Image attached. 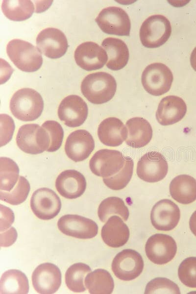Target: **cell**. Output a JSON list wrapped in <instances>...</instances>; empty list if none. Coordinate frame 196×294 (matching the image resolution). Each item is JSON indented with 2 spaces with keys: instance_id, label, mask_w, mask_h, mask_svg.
I'll list each match as a JSON object with an SVG mask.
<instances>
[{
  "instance_id": "obj_1",
  "label": "cell",
  "mask_w": 196,
  "mask_h": 294,
  "mask_svg": "<svg viewBox=\"0 0 196 294\" xmlns=\"http://www.w3.org/2000/svg\"><path fill=\"white\" fill-rule=\"evenodd\" d=\"M80 88L82 94L89 101L100 104L113 98L117 90V83L111 74L99 72L86 75L81 82Z\"/></svg>"
},
{
  "instance_id": "obj_2",
  "label": "cell",
  "mask_w": 196,
  "mask_h": 294,
  "mask_svg": "<svg viewBox=\"0 0 196 294\" xmlns=\"http://www.w3.org/2000/svg\"><path fill=\"white\" fill-rule=\"evenodd\" d=\"M10 111L17 119L32 121L38 119L44 108V101L41 95L31 88H22L12 97L9 104Z\"/></svg>"
},
{
  "instance_id": "obj_3",
  "label": "cell",
  "mask_w": 196,
  "mask_h": 294,
  "mask_svg": "<svg viewBox=\"0 0 196 294\" xmlns=\"http://www.w3.org/2000/svg\"><path fill=\"white\" fill-rule=\"evenodd\" d=\"M7 54L13 64L20 70L31 73L39 70L43 63L41 53L32 44L14 39L6 46Z\"/></svg>"
},
{
  "instance_id": "obj_4",
  "label": "cell",
  "mask_w": 196,
  "mask_h": 294,
  "mask_svg": "<svg viewBox=\"0 0 196 294\" xmlns=\"http://www.w3.org/2000/svg\"><path fill=\"white\" fill-rule=\"evenodd\" d=\"M171 33L169 20L162 15H153L146 19L141 25L140 38L144 47L156 48L168 41Z\"/></svg>"
},
{
  "instance_id": "obj_5",
  "label": "cell",
  "mask_w": 196,
  "mask_h": 294,
  "mask_svg": "<svg viewBox=\"0 0 196 294\" xmlns=\"http://www.w3.org/2000/svg\"><path fill=\"white\" fill-rule=\"evenodd\" d=\"M50 142L47 130L35 123L22 125L16 136V143L19 148L24 152L31 154H37L47 151Z\"/></svg>"
},
{
  "instance_id": "obj_6",
  "label": "cell",
  "mask_w": 196,
  "mask_h": 294,
  "mask_svg": "<svg viewBox=\"0 0 196 294\" xmlns=\"http://www.w3.org/2000/svg\"><path fill=\"white\" fill-rule=\"evenodd\" d=\"M173 79L171 70L161 63L148 65L142 73L141 80L145 90L154 96H160L168 92Z\"/></svg>"
},
{
  "instance_id": "obj_7",
  "label": "cell",
  "mask_w": 196,
  "mask_h": 294,
  "mask_svg": "<svg viewBox=\"0 0 196 294\" xmlns=\"http://www.w3.org/2000/svg\"><path fill=\"white\" fill-rule=\"evenodd\" d=\"M95 21L100 29L105 33L129 36L130 20L127 13L121 7L109 6L103 9Z\"/></svg>"
},
{
  "instance_id": "obj_8",
  "label": "cell",
  "mask_w": 196,
  "mask_h": 294,
  "mask_svg": "<svg viewBox=\"0 0 196 294\" xmlns=\"http://www.w3.org/2000/svg\"><path fill=\"white\" fill-rule=\"evenodd\" d=\"M125 156L117 150L102 149L97 151L89 161L91 172L103 178L118 173L125 164Z\"/></svg>"
},
{
  "instance_id": "obj_9",
  "label": "cell",
  "mask_w": 196,
  "mask_h": 294,
  "mask_svg": "<svg viewBox=\"0 0 196 294\" xmlns=\"http://www.w3.org/2000/svg\"><path fill=\"white\" fill-rule=\"evenodd\" d=\"M144 266L142 257L138 252L131 249H125L115 256L111 268L118 278L130 281L141 274Z\"/></svg>"
},
{
  "instance_id": "obj_10",
  "label": "cell",
  "mask_w": 196,
  "mask_h": 294,
  "mask_svg": "<svg viewBox=\"0 0 196 294\" xmlns=\"http://www.w3.org/2000/svg\"><path fill=\"white\" fill-rule=\"evenodd\" d=\"M168 172V164L164 156L155 151L147 152L137 163L136 173L142 180L149 183L164 179Z\"/></svg>"
},
{
  "instance_id": "obj_11",
  "label": "cell",
  "mask_w": 196,
  "mask_h": 294,
  "mask_svg": "<svg viewBox=\"0 0 196 294\" xmlns=\"http://www.w3.org/2000/svg\"><path fill=\"white\" fill-rule=\"evenodd\" d=\"M177 251L175 240L170 236L156 234L150 236L145 245L146 255L157 265L166 264L174 257Z\"/></svg>"
},
{
  "instance_id": "obj_12",
  "label": "cell",
  "mask_w": 196,
  "mask_h": 294,
  "mask_svg": "<svg viewBox=\"0 0 196 294\" xmlns=\"http://www.w3.org/2000/svg\"><path fill=\"white\" fill-rule=\"evenodd\" d=\"M30 204L34 215L43 220L54 218L61 208L59 196L53 190L47 188L36 190L31 196Z\"/></svg>"
},
{
  "instance_id": "obj_13",
  "label": "cell",
  "mask_w": 196,
  "mask_h": 294,
  "mask_svg": "<svg viewBox=\"0 0 196 294\" xmlns=\"http://www.w3.org/2000/svg\"><path fill=\"white\" fill-rule=\"evenodd\" d=\"M36 41L40 52L51 59L63 56L68 48L66 35L60 30L54 27L46 28L41 31Z\"/></svg>"
},
{
  "instance_id": "obj_14",
  "label": "cell",
  "mask_w": 196,
  "mask_h": 294,
  "mask_svg": "<svg viewBox=\"0 0 196 294\" xmlns=\"http://www.w3.org/2000/svg\"><path fill=\"white\" fill-rule=\"evenodd\" d=\"M59 230L64 234L76 238L88 239L98 232L97 224L93 220L77 215H65L57 222Z\"/></svg>"
},
{
  "instance_id": "obj_15",
  "label": "cell",
  "mask_w": 196,
  "mask_h": 294,
  "mask_svg": "<svg viewBox=\"0 0 196 294\" xmlns=\"http://www.w3.org/2000/svg\"><path fill=\"white\" fill-rule=\"evenodd\" d=\"M57 112L59 118L66 125L75 127L80 126L86 121L88 108L80 97L71 95L61 101Z\"/></svg>"
},
{
  "instance_id": "obj_16",
  "label": "cell",
  "mask_w": 196,
  "mask_h": 294,
  "mask_svg": "<svg viewBox=\"0 0 196 294\" xmlns=\"http://www.w3.org/2000/svg\"><path fill=\"white\" fill-rule=\"evenodd\" d=\"M32 283L34 289L39 294H54L61 284V272L58 267L53 264H41L32 273Z\"/></svg>"
},
{
  "instance_id": "obj_17",
  "label": "cell",
  "mask_w": 196,
  "mask_h": 294,
  "mask_svg": "<svg viewBox=\"0 0 196 294\" xmlns=\"http://www.w3.org/2000/svg\"><path fill=\"white\" fill-rule=\"evenodd\" d=\"M74 57L77 65L87 71L102 68L108 60L105 49L91 41L78 45L74 51Z\"/></svg>"
},
{
  "instance_id": "obj_18",
  "label": "cell",
  "mask_w": 196,
  "mask_h": 294,
  "mask_svg": "<svg viewBox=\"0 0 196 294\" xmlns=\"http://www.w3.org/2000/svg\"><path fill=\"white\" fill-rule=\"evenodd\" d=\"M180 218L178 206L169 199L159 200L153 206L150 220L154 227L161 231H170L177 225Z\"/></svg>"
},
{
  "instance_id": "obj_19",
  "label": "cell",
  "mask_w": 196,
  "mask_h": 294,
  "mask_svg": "<svg viewBox=\"0 0 196 294\" xmlns=\"http://www.w3.org/2000/svg\"><path fill=\"white\" fill-rule=\"evenodd\" d=\"M95 148V141L87 130L78 129L72 132L67 137L65 151L67 156L74 162L87 159Z\"/></svg>"
},
{
  "instance_id": "obj_20",
  "label": "cell",
  "mask_w": 196,
  "mask_h": 294,
  "mask_svg": "<svg viewBox=\"0 0 196 294\" xmlns=\"http://www.w3.org/2000/svg\"><path fill=\"white\" fill-rule=\"evenodd\" d=\"M187 112V105L184 100L176 96H168L160 101L156 118L162 125H169L181 120Z\"/></svg>"
},
{
  "instance_id": "obj_21",
  "label": "cell",
  "mask_w": 196,
  "mask_h": 294,
  "mask_svg": "<svg viewBox=\"0 0 196 294\" xmlns=\"http://www.w3.org/2000/svg\"><path fill=\"white\" fill-rule=\"evenodd\" d=\"M55 188L59 194L68 199H75L84 193L86 181L84 175L74 170L61 172L55 181Z\"/></svg>"
},
{
  "instance_id": "obj_22",
  "label": "cell",
  "mask_w": 196,
  "mask_h": 294,
  "mask_svg": "<svg viewBox=\"0 0 196 294\" xmlns=\"http://www.w3.org/2000/svg\"><path fill=\"white\" fill-rule=\"evenodd\" d=\"M98 135L100 141L109 147H118L127 137V129L122 122L116 117H109L99 124Z\"/></svg>"
},
{
  "instance_id": "obj_23",
  "label": "cell",
  "mask_w": 196,
  "mask_h": 294,
  "mask_svg": "<svg viewBox=\"0 0 196 294\" xmlns=\"http://www.w3.org/2000/svg\"><path fill=\"white\" fill-rule=\"evenodd\" d=\"M129 235L128 226L117 215L110 217L101 231L103 241L108 246L114 248L124 245L129 239Z\"/></svg>"
},
{
  "instance_id": "obj_24",
  "label": "cell",
  "mask_w": 196,
  "mask_h": 294,
  "mask_svg": "<svg viewBox=\"0 0 196 294\" xmlns=\"http://www.w3.org/2000/svg\"><path fill=\"white\" fill-rule=\"evenodd\" d=\"M127 137V145L134 147H143L148 144L152 137L153 131L149 122L142 117H134L126 122Z\"/></svg>"
},
{
  "instance_id": "obj_25",
  "label": "cell",
  "mask_w": 196,
  "mask_h": 294,
  "mask_svg": "<svg viewBox=\"0 0 196 294\" xmlns=\"http://www.w3.org/2000/svg\"><path fill=\"white\" fill-rule=\"evenodd\" d=\"M101 46L106 51L108 60L106 66L113 71L122 69L127 64L129 53L126 44L122 40L108 37L101 43Z\"/></svg>"
},
{
  "instance_id": "obj_26",
  "label": "cell",
  "mask_w": 196,
  "mask_h": 294,
  "mask_svg": "<svg viewBox=\"0 0 196 294\" xmlns=\"http://www.w3.org/2000/svg\"><path fill=\"white\" fill-rule=\"evenodd\" d=\"M170 193L180 203H191L196 200V180L187 174L177 175L170 183Z\"/></svg>"
},
{
  "instance_id": "obj_27",
  "label": "cell",
  "mask_w": 196,
  "mask_h": 294,
  "mask_svg": "<svg viewBox=\"0 0 196 294\" xmlns=\"http://www.w3.org/2000/svg\"><path fill=\"white\" fill-rule=\"evenodd\" d=\"M29 292V283L26 276L22 271L12 269L5 271L0 280L1 294H26Z\"/></svg>"
},
{
  "instance_id": "obj_28",
  "label": "cell",
  "mask_w": 196,
  "mask_h": 294,
  "mask_svg": "<svg viewBox=\"0 0 196 294\" xmlns=\"http://www.w3.org/2000/svg\"><path fill=\"white\" fill-rule=\"evenodd\" d=\"M84 283L86 289L91 294H110L114 288L111 275L106 270L101 269L88 273Z\"/></svg>"
},
{
  "instance_id": "obj_29",
  "label": "cell",
  "mask_w": 196,
  "mask_h": 294,
  "mask_svg": "<svg viewBox=\"0 0 196 294\" xmlns=\"http://www.w3.org/2000/svg\"><path fill=\"white\" fill-rule=\"evenodd\" d=\"M1 10L5 16L13 21H23L29 18L34 12L35 7L29 0H4Z\"/></svg>"
},
{
  "instance_id": "obj_30",
  "label": "cell",
  "mask_w": 196,
  "mask_h": 294,
  "mask_svg": "<svg viewBox=\"0 0 196 294\" xmlns=\"http://www.w3.org/2000/svg\"><path fill=\"white\" fill-rule=\"evenodd\" d=\"M98 214L99 220L105 222L114 215L118 216L124 221H126L129 217V212L122 199L111 196L101 202L98 208Z\"/></svg>"
},
{
  "instance_id": "obj_31",
  "label": "cell",
  "mask_w": 196,
  "mask_h": 294,
  "mask_svg": "<svg viewBox=\"0 0 196 294\" xmlns=\"http://www.w3.org/2000/svg\"><path fill=\"white\" fill-rule=\"evenodd\" d=\"M91 272L90 267L82 263H77L71 266L65 273L67 287L74 293H82L86 291L84 281L85 276Z\"/></svg>"
},
{
  "instance_id": "obj_32",
  "label": "cell",
  "mask_w": 196,
  "mask_h": 294,
  "mask_svg": "<svg viewBox=\"0 0 196 294\" xmlns=\"http://www.w3.org/2000/svg\"><path fill=\"white\" fill-rule=\"evenodd\" d=\"M19 169L11 159L0 158V191L10 192L17 184L19 175Z\"/></svg>"
},
{
  "instance_id": "obj_33",
  "label": "cell",
  "mask_w": 196,
  "mask_h": 294,
  "mask_svg": "<svg viewBox=\"0 0 196 294\" xmlns=\"http://www.w3.org/2000/svg\"><path fill=\"white\" fill-rule=\"evenodd\" d=\"M125 164L122 169L113 176L103 178L107 187L113 190H120L125 188L132 177L134 163L129 157L125 156Z\"/></svg>"
},
{
  "instance_id": "obj_34",
  "label": "cell",
  "mask_w": 196,
  "mask_h": 294,
  "mask_svg": "<svg viewBox=\"0 0 196 294\" xmlns=\"http://www.w3.org/2000/svg\"><path fill=\"white\" fill-rule=\"evenodd\" d=\"M30 189L27 180L24 177L20 176L17 184L10 192L0 191V199L13 205H19L25 200Z\"/></svg>"
},
{
  "instance_id": "obj_35",
  "label": "cell",
  "mask_w": 196,
  "mask_h": 294,
  "mask_svg": "<svg viewBox=\"0 0 196 294\" xmlns=\"http://www.w3.org/2000/svg\"><path fill=\"white\" fill-rule=\"evenodd\" d=\"M178 275L181 282L187 287L196 288V257H190L180 264Z\"/></svg>"
},
{
  "instance_id": "obj_36",
  "label": "cell",
  "mask_w": 196,
  "mask_h": 294,
  "mask_svg": "<svg viewBox=\"0 0 196 294\" xmlns=\"http://www.w3.org/2000/svg\"><path fill=\"white\" fill-rule=\"evenodd\" d=\"M145 294H180V291L177 285L173 281L166 278L158 277L147 284Z\"/></svg>"
},
{
  "instance_id": "obj_37",
  "label": "cell",
  "mask_w": 196,
  "mask_h": 294,
  "mask_svg": "<svg viewBox=\"0 0 196 294\" xmlns=\"http://www.w3.org/2000/svg\"><path fill=\"white\" fill-rule=\"evenodd\" d=\"M48 131L50 138V146L47 151L54 152L61 147L64 137L62 126L55 121H45L41 125Z\"/></svg>"
},
{
  "instance_id": "obj_38",
  "label": "cell",
  "mask_w": 196,
  "mask_h": 294,
  "mask_svg": "<svg viewBox=\"0 0 196 294\" xmlns=\"http://www.w3.org/2000/svg\"><path fill=\"white\" fill-rule=\"evenodd\" d=\"M0 117V147L9 142L15 129V124L12 118L9 115L1 114Z\"/></svg>"
},
{
  "instance_id": "obj_39",
  "label": "cell",
  "mask_w": 196,
  "mask_h": 294,
  "mask_svg": "<svg viewBox=\"0 0 196 294\" xmlns=\"http://www.w3.org/2000/svg\"><path fill=\"white\" fill-rule=\"evenodd\" d=\"M14 214L9 208L0 204V231L8 229L14 221Z\"/></svg>"
},
{
  "instance_id": "obj_40",
  "label": "cell",
  "mask_w": 196,
  "mask_h": 294,
  "mask_svg": "<svg viewBox=\"0 0 196 294\" xmlns=\"http://www.w3.org/2000/svg\"><path fill=\"white\" fill-rule=\"evenodd\" d=\"M17 236V231L13 227L0 232V246L8 247L11 245L16 241Z\"/></svg>"
},
{
  "instance_id": "obj_41",
  "label": "cell",
  "mask_w": 196,
  "mask_h": 294,
  "mask_svg": "<svg viewBox=\"0 0 196 294\" xmlns=\"http://www.w3.org/2000/svg\"><path fill=\"white\" fill-rule=\"evenodd\" d=\"M189 226L191 231L196 236V211L193 213L190 218Z\"/></svg>"
},
{
  "instance_id": "obj_42",
  "label": "cell",
  "mask_w": 196,
  "mask_h": 294,
  "mask_svg": "<svg viewBox=\"0 0 196 294\" xmlns=\"http://www.w3.org/2000/svg\"><path fill=\"white\" fill-rule=\"evenodd\" d=\"M190 63L192 67L196 72V47L191 53L190 57Z\"/></svg>"
}]
</instances>
